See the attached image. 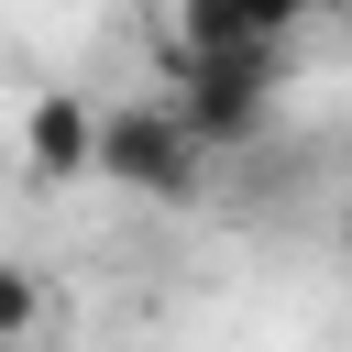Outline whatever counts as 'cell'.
<instances>
[{
	"label": "cell",
	"mask_w": 352,
	"mask_h": 352,
	"mask_svg": "<svg viewBox=\"0 0 352 352\" xmlns=\"http://www.w3.org/2000/svg\"><path fill=\"white\" fill-rule=\"evenodd\" d=\"M88 176L121 187V198L187 209V198L209 187V143L187 132L176 99H110V110H99V165H88Z\"/></svg>",
	"instance_id": "1"
},
{
	"label": "cell",
	"mask_w": 352,
	"mask_h": 352,
	"mask_svg": "<svg viewBox=\"0 0 352 352\" xmlns=\"http://www.w3.org/2000/svg\"><path fill=\"white\" fill-rule=\"evenodd\" d=\"M275 77H286V44H242V55H176V66H165V99L187 110V132H198L209 154H231V143H253V132L275 121Z\"/></svg>",
	"instance_id": "2"
},
{
	"label": "cell",
	"mask_w": 352,
	"mask_h": 352,
	"mask_svg": "<svg viewBox=\"0 0 352 352\" xmlns=\"http://www.w3.org/2000/svg\"><path fill=\"white\" fill-rule=\"evenodd\" d=\"M88 165H99V110L77 88H33V110H22V176L33 187H77Z\"/></svg>",
	"instance_id": "3"
},
{
	"label": "cell",
	"mask_w": 352,
	"mask_h": 352,
	"mask_svg": "<svg viewBox=\"0 0 352 352\" xmlns=\"http://www.w3.org/2000/svg\"><path fill=\"white\" fill-rule=\"evenodd\" d=\"M242 44H286V33H264L242 0H165L154 11V66H176V55H242Z\"/></svg>",
	"instance_id": "4"
},
{
	"label": "cell",
	"mask_w": 352,
	"mask_h": 352,
	"mask_svg": "<svg viewBox=\"0 0 352 352\" xmlns=\"http://www.w3.org/2000/svg\"><path fill=\"white\" fill-rule=\"evenodd\" d=\"M33 330H44V275L0 264V352H33Z\"/></svg>",
	"instance_id": "5"
},
{
	"label": "cell",
	"mask_w": 352,
	"mask_h": 352,
	"mask_svg": "<svg viewBox=\"0 0 352 352\" xmlns=\"http://www.w3.org/2000/svg\"><path fill=\"white\" fill-rule=\"evenodd\" d=\"M242 11H253L264 33H297V22H308V11H330V0H242Z\"/></svg>",
	"instance_id": "6"
},
{
	"label": "cell",
	"mask_w": 352,
	"mask_h": 352,
	"mask_svg": "<svg viewBox=\"0 0 352 352\" xmlns=\"http://www.w3.org/2000/svg\"><path fill=\"white\" fill-rule=\"evenodd\" d=\"M341 264H352V198H341Z\"/></svg>",
	"instance_id": "7"
},
{
	"label": "cell",
	"mask_w": 352,
	"mask_h": 352,
	"mask_svg": "<svg viewBox=\"0 0 352 352\" xmlns=\"http://www.w3.org/2000/svg\"><path fill=\"white\" fill-rule=\"evenodd\" d=\"M330 11H341V22H352V0H330Z\"/></svg>",
	"instance_id": "8"
}]
</instances>
